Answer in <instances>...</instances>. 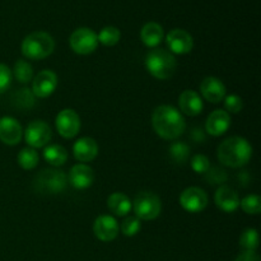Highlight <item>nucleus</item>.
Returning a JSON list of instances; mask_svg holds the SVG:
<instances>
[{
  "label": "nucleus",
  "instance_id": "f257e3e1",
  "mask_svg": "<svg viewBox=\"0 0 261 261\" xmlns=\"http://www.w3.org/2000/svg\"><path fill=\"white\" fill-rule=\"evenodd\" d=\"M152 125L158 137L166 140H175L184 134L186 122L177 109L168 105L158 106L152 114Z\"/></svg>",
  "mask_w": 261,
  "mask_h": 261
},
{
  "label": "nucleus",
  "instance_id": "f03ea898",
  "mask_svg": "<svg viewBox=\"0 0 261 261\" xmlns=\"http://www.w3.org/2000/svg\"><path fill=\"white\" fill-rule=\"evenodd\" d=\"M252 155V147L245 138L232 137L218 147V160L222 165L239 168L246 165Z\"/></svg>",
  "mask_w": 261,
  "mask_h": 261
},
{
  "label": "nucleus",
  "instance_id": "7ed1b4c3",
  "mask_svg": "<svg viewBox=\"0 0 261 261\" xmlns=\"http://www.w3.org/2000/svg\"><path fill=\"white\" fill-rule=\"evenodd\" d=\"M145 68L154 78L166 81L175 74L177 63H176L175 56L170 51L163 50V48H154L147 54Z\"/></svg>",
  "mask_w": 261,
  "mask_h": 261
},
{
  "label": "nucleus",
  "instance_id": "20e7f679",
  "mask_svg": "<svg viewBox=\"0 0 261 261\" xmlns=\"http://www.w3.org/2000/svg\"><path fill=\"white\" fill-rule=\"evenodd\" d=\"M55 41L47 32H33L22 42V54L30 60H42L53 54Z\"/></svg>",
  "mask_w": 261,
  "mask_h": 261
},
{
  "label": "nucleus",
  "instance_id": "39448f33",
  "mask_svg": "<svg viewBox=\"0 0 261 261\" xmlns=\"http://www.w3.org/2000/svg\"><path fill=\"white\" fill-rule=\"evenodd\" d=\"M68 186V177L60 170H42L33 181V188L43 195H56L63 193Z\"/></svg>",
  "mask_w": 261,
  "mask_h": 261
},
{
  "label": "nucleus",
  "instance_id": "423d86ee",
  "mask_svg": "<svg viewBox=\"0 0 261 261\" xmlns=\"http://www.w3.org/2000/svg\"><path fill=\"white\" fill-rule=\"evenodd\" d=\"M135 216L142 221H153L157 218L162 211L161 199L150 191H142L135 196L133 201Z\"/></svg>",
  "mask_w": 261,
  "mask_h": 261
},
{
  "label": "nucleus",
  "instance_id": "0eeeda50",
  "mask_svg": "<svg viewBox=\"0 0 261 261\" xmlns=\"http://www.w3.org/2000/svg\"><path fill=\"white\" fill-rule=\"evenodd\" d=\"M69 42H70L71 50L75 54H79V55H89L98 46V38H97V33L93 30L82 27L71 33Z\"/></svg>",
  "mask_w": 261,
  "mask_h": 261
},
{
  "label": "nucleus",
  "instance_id": "6e6552de",
  "mask_svg": "<svg viewBox=\"0 0 261 261\" xmlns=\"http://www.w3.org/2000/svg\"><path fill=\"white\" fill-rule=\"evenodd\" d=\"M51 138H53V132L50 125L42 120H35L30 122L24 132L25 143L33 149L48 145Z\"/></svg>",
  "mask_w": 261,
  "mask_h": 261
},
{
  "label": "nucleus",
  "instance_id": "1a4fd4ad",
  "mask_svg": "<svg viewBox=\"0 0 261 261\" xmlns=\"http://www.w3.org/2000/svg\"><path fill=\"white\" fill-rule=\"evenodd\" d=\"M56 129L58 133L65 139L76 137L81 130V117L74 110L65 109L56 116Z\"/></svg>",
  "mask_w": 261,
  "mask_h": 261
},
{
  "label": "nucleus",
  "instance_id": "9d476101",
  "mask_svg": "<svg viewBox=\"0 0 261 261\" xmlns=\"http://www.w3.org/2000/svg\"><path fill=\"white\" fill-rule=\"evenodd\" d=\"M180 205L189 213H200L208 205V195L200 188H188L181 193Z\"/></svg>",
  "mask_w": 261,
  "mask_h": 261
},
{
  "label": "nucleus",
  "instance_id": "9b49d317",
  "mask_svg": "<svg viewBox=\"0 0 261 261\" xmlns=\"http://www.w3.org/2000/svg\"><path fill=\"white\" fill-rule=\"evenodd\" d=\"M58 75L53 70H42L33 78L32 93L38 98H46L55 92Z\"/></svg>",
  "mask_w": 261,
  "mask_h": 261
},
{
  "label": "nucleus",
  "instance_id": "f8f14e48",
  "mask_svg": "<svg viewBox=\"0 0 261 261\" xmlns=\"http://www.w3.org/2000/svg\"><path fill=\"white\" fill-rule=\"evenodd\" d=\"M166 42L170 47L171 54H177V55H185L193 50L194 40L193 36L185 30L176 28L172 30L166 37Z\"/></svg>",
  "mask_w": 261,
  "mask_h": 261
},
{
  "label": "nucleus",
  "instance_id": "ddd939ff",
  "mask_svg": "<svg viewBox=\"0 0 261 261\" xmlns=\"http://www.w3.org/2000/svg\"><path fill=\"white\" fill-rule=\"evenodd\" d=\"M94 236L103 242L114 241L119 234V224L111 216H99L93 224Z\"/></svg>",
  "mask_w": 261,
  "mask_h": 261
},
{
  "label": "nucleus",
  "instance_id": "4468645a",
  "mask_svg": "<svg viewBox=\"0 0 261 261\" xmlns=\"http://www.w3.org/2000/svg\"><path fill=\"white\" fill-rule=\"evenodd\" d=\"M23 130L19 122L10 116L0 119V140L7 145H17L22 140Z\"/></svg>",
  "mask_w": 261,
  "mask_h": 261
},
{
  "label": "nucleus",
  "instance_id": "2eb2a0df",
  "mask_svg": "<svg viewBox=\"0 0 261 261\" xmlns=\"http://www.w3.org/2000/svg\"><path fill=\"white\" fill-rule=\"evenodd\" d=\"M200 92L206 101L219 103L226 97V86L216 76H206L200 83Z\"/></svg>",
  "mask_w": 261,
  "mask_h": 261
},
{
  "label": "nucleus",
  "instance_id": "dca6fc26",
  "mask_svg": "<svg viewBox=\"0 0 261 261\" xmlns=\"http://www.w3.org/2000/svg\"><path fill=\"white\" fill-rule=\"evenodd\" d=\"M68 181L74 189L84 190V189H88L93 184L94 172L88 165L79 163V165L73 166L71 170L69 171Z\"/></svg>",
  "mask_w": 261,
  "mask_h": 261
},
{
  "label": "nucleus",
  "instance_id": "f3484780",
  "mask_svg": "<svg viewBox=\"0 0 261 261\" xmlns=\"http://www.w3.org/2000/svg\"><path fill=\"white\" fill-rule=\"evenodd\" d=\"M217 206L226 213H233L240 206V196L234 189L229 186H221L214 196Z\"/></svg>",
  "mask_w": 261,
  "mask_h": 261
},
{
  "label": "nucleus",
  "instance_id": "a211bd4d",
  "mask_svg": "<svg viewBox=\"0 0 261 261\" xmlns=\"http://www.w3.org/2000/svg\"><path fill=\"white\" fill-rule=\"evenodd\" d=\"M231 126V116L223 110H216L212 112L206 120V132L213 137H221Z\"/></svg>",
  "mask_w": 261,
  "mask_h": 261
},
{
  "label": "nucleus",
  "instance_id": "6ab92c4d",
  "mask_svg": "<svg viewBox=\"0 0 261 261\" xmlns=\"http://www.w3.org/2000/svg\"><path fill=\"white\" fill-rule=\"evenodd\" d=\"M73 153L79 162H91L98 154V144L93 138H81L74 143Z\"/></svg>",
  "mask_w": 261,
  "mask_h": 261
},
{
  "label": "nucleus",
  "instance_id": "aec40b11",
  "mask_svg": "<svg viewBox=\"0 0 261 261\" xmlns=\"http://www.w3.org/2000/svg\"><path fill=\"white\" fill-rule=\"evenodd\" d=\"M178 106L180 110L188 116H196L203 111V99L195 91L186 89L178 97Z\"/></svg>",
  "mask_w": 261,
  "mask_h": 261
},
{
  "label": "nucleus",
  "instance_id": "412c9836",
  "mask_svg": "<svg viewBox=\"0 0 261 261\" xmlns=\"http://www.w3.org/2000/svg\"><path fill=\"white\" fill-rule=\"evenodd\" d=\"M163 37H165V32L160 23L148 22L143 25L140 31V38L148 47H157L162 42Z\"/></svg>",
  "mask_w": 261,
  "mask_h": 261
},
{
  "label": "nucleus",
  "instance_id": "4be33fe9",
  "mask_svg": "<svg viewBox=\"0 0 261 261\" xmlns=\"http://www.w3.org/2000/svg\"><path fill=\"white\" fill-rule=\"evenodd\" d=\"M107 206L117 217H125L130 213L133 203L124 193H114L107 199Z\"/></svg>",
  "mask_w": 261,
  "mask_h": 261
},
{
  "label": "nucleus",
  "instance_id": "5701e85b",
  "mask_svg": "<svg viewBox=\"0 0 261 261\" xmlns=\"http://www.w3.org/2000/svg\"><path fill=\"white\" fill-rule=\"evenodd\" d=\"M43 158L51 166L59 167V166H63L68 161V152L61 145L50 144L43 149Z\"/></svg>",
  "mask_w": 261,
  "mask_h": 261
},
{
  "label": "nucleus",
  "instance_id": "b1692460",
  "mask_svg": "<svg viewBox=\"0 0 261 261\" xmlns=\"http://www.w3.org/2000/svg\"><path fill=\"white\" fill-rule=\"evenodd\" d=\"M13 106L19 110H30L35 106V94L28 88H20L12 96Z\"/></svg>",
  "mask_w": 261,
  "mask_h": 261
},
{
  "label": "nucleus",
  "instance_id": "393cba45",
  "mask_svg": "<svg viewBox=\"0 0 261 261\" xmlns=\"http://www.w3.org/2000/svg\"><path fill=\"white\" fill-rule=\"evenodd\" d=\"M13 75L19 83H28L33 79V68L27 60H17L13 68Z\"/></svg>",
  "mask_w": 261,
  "mask_h": 261
},
{
  "label": "nucleus",
  "instance_id": "a878e982",
  "mask_svg": "<svg viewBox=\"0 0 261 261\" xmlns=\"http://www.w3.org/2000/svg\"><path fill=\"white\" fill-rule=\"evenodd\" d=\"M97 38H98V42H101L103 46H115L121 38V32L119 28L114 25H107L99 31Z\"/></svg>",
  "mask_w": 261,
  "mask_h": 261
},
{
  "label": "nucleus",
  "instance_id": "bb28decb",
  "mask_svg": "<svg viewBox=\"0 0 261 261\" xmlns=\"http://www.w3.org/2000/svg\"><path fill=\"white\" fill-rule=\"evenodd\" d=\"M17 160L23 170H33L38 165V153L33 148H24L18 153Z\"/></svg>",
  "mask_w": 261,
  "mask_h": 261
},
{
  "label": "nucleus",
  "instance_id": "cd10ccee",
  "mask_svg": "<svg viewBox=\"0 0 261 261\" xmlns=\"http://www.w3.org/2000/svg\"><path fill=\"white\" fill-rule=\"evenodd\" d=\"M240 246L244 249V251H255L259 246V234L256 229H245L240 237Z\"/></svg>",
  "mask_w": 261,
  "mask_h": 261
},
{
  "label": "nucleus",
  "instance_id": "c85d7f7f",
  "mask_svg": "<svg viewBox=\"0 0 261 261\" xmlns=\"http://www.w3.org/2000/svg\"><path fill=\"white\" fill-rule=\"evenodd\" d=\"M240 205L246 214L256 216L261 212V199L259 195L251 194V195L245 196L242 200H240Z\"/></svg>",
  "mask_w": 261,
  "mask_h": 261
},
{
  "label": "nucleus",
  "instance_id": "c756f323",
  "mask_svg": "<svg viewBox=\"0 0 261 261\" xmlns=\"http://www.w3.org/2000/svg\"><path fill=\"white\" fill-rule=\"evenodd\" d=\"M189 154H190V149L188 145L182 142L173 143L170 147V155L175 162L184 163L188 161Z\"/></svg>",
  "mask_w": 261,
  "mask_h": 261
},
{
  "label": "nucleus",
  "instance_id": "7c9ffc66",
  "mask_svg": "<svg viewBox=\"0 0 261 261\" xmlns=\"http://www.w3.org/2000/svg\"><path fill=\"white\" fill-rule=\"evenodd\" d=\"M142 229V223L138 217H126L121 224V232L126 237H134Z\"/></svg>",
  "mask_w": 261,
  "mask_h": 261
},
{
  "label": "nucleus",
  "instance_id": "2f4dec72",
  "mask_svg": "<svg viewBox=\"0 0 261 261\" xmlns=\"http://www.w3.org/2000/svg\"><path fill=\"white\" fill-rule=\"evenodd\" d=\"M205 178L206 181H209V184H213V185L218 184V185H221V184L227 181V173L223 168L209 167V170L205 172Z\"/></svg>",
  "mask_w": 261,
  "mask_h": 261
},
{
  "label": "nucleus",
  "instance_id": "473e14b6",
  "mask_svg": "<svg viewBox=\"0 0 261 261\" xmlns=\"http://www.w3.org/2000/svg\"><path fill=\"white\" fill-rule=\"evenodd\" d=\"M224 107H226V112H231V114H239L244 107V102H242L241 97L236 96V94H229V96L224 97Z\"/></svg>",
  "mask_w": 261,
  "mask_h": 261
},
{
  "label": "nucleus",
  "instance_id": "72a5a7b5",
  "mask_svg": "<svg viewBox=\"0 0 261 261\" xmlns=\"http://www.w3.org/2000/svg\"><path fill=\"white\" fill-rule=\"evenodd\" d=\"M209 167H211V162H209L206 155L196 154L191 158V168L196 173H205L209 170Z\"/></svg>",
  "mask_w": 261,
  "mask_h": 261
},
{
  "label": "nucleus",
  "instance_id": "f704fd0d",
  "mask_svg": "<svg viewBox=\"0 0 261 261\" xmlns=\"http://www.w3.org/2000/svg\"><path fill=\"white\" fill-rule=\"evenodd\" d=\"M12 70L5 64H0V94L8 91L12 84Z\"/></svg>",
  "mask_w": 261,
  "mask_h": 261
},
{
  "label": "nucleus",
  "instance_id": "c9c22d12",
  "mask_svg": "<svg viewBox=\"0 0 261 261\" xmlns=\"http://www.w3.org/2000/svg\"><path fill=\"white\" fill-rule=\"evenodd\" d=\"M234 261H260V257L255 251H242Z\"/></svg>",
  "mask_w": 261,
  "mask_h": 261
},
{
  "label": "nucleus",
  "instance_id": "e433bc0d",
  "mask_svg": "<svg viewBox=\"0 0 261 261\" xmlns=\"http://www.w3.org/2000/svg\"><path fill=\"white\" fill-rule=\"evenodd\" d=\"M191 137H193V139L195 140L196 143H203L204 140H205V135H204L203 130H201L200 127H195V129L193 130Z\"/></svg>",
  "mask_w": 261,
  "mask_h": 261
}]
</instances>
